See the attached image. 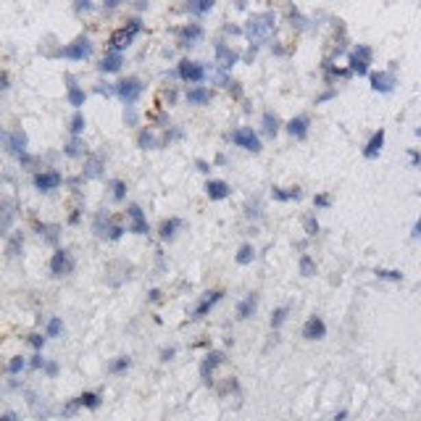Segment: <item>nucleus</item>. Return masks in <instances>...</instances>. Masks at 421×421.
I'll use <instances>...</instances> for the list:
<instances>
[{"label":"nucleus","mask_w":421,"mask_h":421,"mask_svg":"<svg viewBox=\"0 0 421 421\" xmlns=\"http://www.w3.org/2000/svg\"><path fill=\"white\" fill-rule=\"evenodd\" d=\"M232 142L251 153H261V140H258V135L253 132L251 127H240V129H235V132H232Z\"/></svg>","instance_id":"obj_3"},{"label":"nucleus","mask_w":421,"mask_h":421,"mask_svg":"<svg viewBox=\"0 0 421 421\" xmlns=\"http://www.w3.org/2000/svg\"><path fill=\"white\" fill-rule=\"evenodd\" d=\"M140 92H142V84H140V79H135V77L118 82V87H116V95L127 103V105H132V103L140 98Z\"/></svg>","instance_id":"obj_6"},{"label":"nucleus","mask_w":421,"mask_h":421,"mask_svg":"<svg viewBox=\"0 0 421 421\" xmlns=\"http://www.w3.org/2000/svg\"><path fill=\"white\" fill-rule=\"evenodd\" d=\"M382 148H385V129H379L377 135L371 137L369 145H366V151H363V155H366V158L371 161V158H377V155L382 153Z\"/></svg>","instance_id":"obj_20"},{"label":"nucleus","mask_w":421,"mask_h":421,"mask_svg":"<svg viewBox=\"0 0 421 421\" xmlns=\"http://www.w3.org/2000/svg\"><path fill=\"white\" fill-rule=\"evenodd\" d=\"M377 277H379V279H395V282H400V279H403V274H400V271H377Z\"/></svg>","instance_id":"obj_39"},{"label":"nucleus","mask_w":421,"mask_h":421,"mask_svg":"<svg viewBox=\"0 0 421 421\" xmlns=\"http://www.w3.org/2000/svg\"><path fill=\"white\" fill-rule=\"evenodd\" d=\"M314 203H316V205H321V208H327V205H329L332 201H329V195H316V201H314Z\"/></svg>","instance_id":"obj_45"},{"label":"nucleus","mask_w":421,"mask_h":421,"mask_svg":"<svg viewBox=\"0 0 421 421\" xmlns=\"http://www.w3.org/2000/svg\"><path fill=\"white\" fill-rule=\"evenodd\" d=\"M68 103H71V105H74V108H82L84 105V90H79V87H77V84H74V79H71V77H68Z\"/></svg>","instance_id":"obj_24"},{"label":"nucleus","mask_w":421,"mask_h":421,"mask_svg":"<svg viewBox=\"0 0 421 421\" xmlns=\"http://www.w3.org/2000/svg\"><path fill=\"white\" fill-rule=\"evenodd\" d=\"M64 55L71 58V61H84V58L92 55V42H90L87 37H79L77 42H71L66 51H64Z\"/></svg>","instance_id":"obj_9"},{"label":"nucleus","mask_w":421,"mask_h":421,"mask_svg":"<svg viewBox=\"0 0 421 421\" xmlns=\"http://www.w3.org/2000/svg\"><path fill=\"white\" fill-rule=\"evenodd\" d=\"M58 185H61V174H58V171H42V174L34 177V187H37L40 192H51V190H55Z\"/></svg>","instance_id":"obj_11"},{"label":"nucleus","mask_w":421,"mask_h":421,"mask_svg":"<svg viewBox=\"0 0 421 421\" xmlns=\"http://www.w3.org/2000/svg\"><path fill=\"white\" fill-rule=\"evenodd\" d=\"M177 74H179V79L192 82L195 87L205 79V68H203V64H195V61H182L179 68H177Z\"/></svg>","instance_id":"obj_4"},{"label":"nucleus","mask_w":421,"mask_h":421,"mask_svg":"<svg viewBox=\"0 0 421 421\" xmlns=\"http://www.w3.org/2000/svg\"><path fill=\"white\" fill-rule=\"evenodd\" d=\"M214 8V0H203V3H187V11L190 14H205Z\"/></svg>","instance_id":"obj_28"},{"label":"nucleus","mask_w":421,"mask_h":421,"mask_svg":"<svg viewBox=\"0 0 421 421\" xmlns=\"http://www.w3.org/2000/svg\"><path fill=\"white\" fill-rule=\"evenodd\" d=\"M142 29V21L140 18H129V24L127 27H121L116 32L111 34V51L121 53V48H127L132 40H135V34Z\"/></svg>","instance_id":"obj_2"},{"label":"nucleus","mask_w":421,"mask_h":421,"mask_svg":"<svg viewBox=\"0 0 421 421\" xmlns=\"http://www.w3.org/2000/svg\"><path fill=\"white\" fill-rule=\"evenodd\" d=\"M271 195H274V201H301L303 198V192H301V187H292V190H279V187H274L271 190Z\"/></svg>","instance_id":"obj_21"},{"label":"nucleus","mask_w":421,"mask_h":421,"mask_svg":"<svg viewBox=\"0 0 421 421\" xmlns=\"http://www.w3.org/2000/svg\"><path fill=\"white\" fill-rule=\"evenodd\" d=\"M45 369H48V374H51V377H55V374H58V366H55V363H48Z\"/></svg>","instance_id":"obj_47"},{"label":"nucleus","mask_w":421,"mask_h":421,"mask_svg":"<svg viewBox=\"0 0 421 421\" xmlns=\"http://www.w3.org/2000/svg\"><path fill=\"white\" fill-rule=\"evenodd\" d=\"M129 363H132L129 358H118V361H114V363H111V371H114V374H118V371L129 369Z\"/></svg>","instance_id":"obj_40"},{"label":"nucleus","mask_w":421,"mask_h":421,"mask_svg":"<svg viewBox=\"0 0 421 421\" xmlns=\"http://www.w3.org/2000/svg\"><path fill=\"white\" fill-rule=\"evenodd\" d=\"M287 132H290L292 137H298V140H305V137H308V118L295 116L290 124H287Z\"/></svg>","instance_id":"obj_19"},{"label":"nucleus","mask_w":421,"mask_h":421,"mask_svg":"<svg viewBox=\"0 0 421 421\" xmlns=\"http://www.w3.org/2000/svg\"><path fill=\"white\" fill-rule=\"evenodd\" d=\"M29 342H32L34 348H37V350H40V348H42V345H45V337H42V335H32V337H29Z\"/></svg>","instance_id":"obj_43"},{"label":"nucleus","mask_w":421,"mask_h":421,"mask_svg":"<svg viewBox=\"0 0 421 421\" xmlns=\"http://www.w3.org/2000/svg\"><path fill=\"white\" fill-rule=\"evenodd\" d=\"M413 235H416V237H421V219L416 221V227H413Z\"/></svg>","instance_id":"obj_50"},{"label":"nucleus","mask_w":421,"mask_h":421,"mask_svg":"<svg viewBox=\"0 0 421 421\" xmlns=\"http://www.w3.org/2000/svg\"><path fill=\"white\" fill-rule=\"evenodd\" d=\"M18 245H21V235L11 240V245H8V253H11V255H16V248H18Z\"/></svg>","instance_id":"obj_44"},{"label":"nucleus","mask_w":421,"mask_h":421,"mask_svg":"<svg viewBox=\"0 0 421 421\" xmlns=\"http://www.w3.org/2000/svg\"><path fill=\"white\" fill-rule=\"evenodd\" d=\"M237 61H240V55H237L232 48H227L224 42H216V64H219L221 68H229L235 66Z\"/></svg>","instance_id":"obj_14"},{"label":"nucleus","mask_w":421,"mask_h":421,"mask_svg":"<svg viewBox=\"0 0 421 421\" xmlns=\"http://www.w3.org/2000/svg\"><path fill=\"white\" fill-rule=\"evenodd\" d=\"M392 74H371V87L379 90V92H390L392 90Z\"/></svg>","instance_id":"obj_22"},{"label":"nucleus","mask_w":421,"mask_h":421,"mask_svg":"<svg viewBox=\"0 0 421 421\" xmlns=\"http://www.w3.org/2000/svg\"><path fill=\"white\" fill-rule=\"evenodd\" d=\"M111 190H114V201H124V195H127V187L121 179H114L111 182Z\"/></svg>","instance_id":"obj_33"},{"label":"nucleus","mask_w":421,"mask_h":421,"mask_svg":"<svg viewBox=\"0 0 421 421\" xmlns=\"http://www.w3.org/2000/svg\"><path fill=\"white\" fill-rule=\"evenodd\" d=\"M0 421H16V416H14V413H5V416H3Z\"/></svg>","instance_id":"obj_51"},{"label":"nucleus","mask_w":421,"mask_h":421,"mask_svg":"<svg viewBox=\"0 0 421 421\" xmlns=\"http://www.w3.org/2000/svg\"><path fill=\"white\" fill-rule=\"evenodd\" d=\"M274 27H277V21H274L271 14L255 16V18H251V21L245 24V37H248L251 42H261V40H266V37L274 32Z\"/></svg>","instance_id":"obj_1"},{"label":"nucleus","mask_w":421,"mask_h":421,"mask_svg":"<svg viewBox=\"0 0 421 421\" xmlns=\"http://www.w3.org/2000/svg\"><path fill=\"white\" fill-rule=\"evenodd\" d=\"M303 337L305 340H321L327 337V324L321 321V316H311L303 327Z\"/></svg>","instance_id":"obj_12"},{"label":"nucleus","mask_w":421,"mask_h":421,"mask_svg":"<svg viewBox=\"0 0 421 421\" xmlns=\"http://www.w3.org/2000/svg\"><path fill=\"white\" fill-rule=\"evenodd\" d=\"M118 68H121V53L111 51L105 58H103L101 71H105V74H114V71H118Z\"/></svg>","instance_id":"obj_23"},{"label":"nucleus","mask_w":421,"mask_h":421,"mask_svg":"<svg viewBox=\"0 0 421 421\" xmlns=\"http://www.w3.org/2000/svg\"><path fill=\"white\" fill-rule=\"evenodd\" d=\"M187 101L192 103V105H205V103H211V90L208 87H190L187 90Z\"/></svg>","instance_id":"obj_17"},{"label":"nucleus","mask_w":421,"mask_h":421,"mask_svg":"<svg viewBox=\"0 0 421 421\" xmlns=\"http://www.w3.org/2000/svg\"><path fill=\"white\" fill-rule=\"evenodd\" d=\"M253 258H255V251H253V245H242L240 253H237V264L240 266H248Z\"/></svg>","instance_id":"obj_27"},{"label":"nucleus","mask_w":421,"mask_h":421,"mask_svg":"<svg viewBox=\"0 0 421 421\" xmlns=\"http://www.w3.org/2000/svg\"><path fill=\"white\" fill-rule=\"evenodd\" d=\"M369 61H371V51L366 45H358L350 55V71H355L358 77H363V74H369Z\"/></svg>","instance_id":"obj_7"},{"label":"nucleus","mask_w":421,"mask_h":421,"mask_svg":"<svg viewBox=\"0 0 421 421\" xmlns=\"http://www.w3.org/2000/svg\"><path fill=\"white\" fill-rule=\"evenodd\" d=\"M77 403L84 405V408H98V405H101V398H98L95 392H84V395L79 398V400H77Z\"/></svg>","instance_id":"obj_30"},{"label":"nucleus","mask_w":421,"mask_h":421,"mask_svg":"<svg viewBox=\"0 0 421 421\" xmlns=\"http://www.w3.org/2000/svg\"><path fill=\"white\" fill-rule=\"evenodd\" d=\"M221 298H224V292H221V290H214V292H208V295H205V298L201 301V305L192 311V319H203V316H205V314H208L214 305L219 303Z\"/></svg>","instance_id":"obj_13"},{"label":"nucleus","mask_w":421,"mask_h":421,"mask_svg":"<svg viewBox=\"0 0 421 421\" xmlns=\"http://www.w3.org/2000/svg\"><path fill=\"white\" fill-rule=\"evenodd\" d=\"M82 129H84V116L79 114V111H77V114H74V118H71V132H74V135H79Z\"/></svg>","instance_id":"obj_34"},{"label":"nucleus","mask_w":421,"mask_h":421,"mask_svg":"<svg viewBox=\"0 0 421 421\" xmlns=\"http://www.w3.org/2000/svg\"><path fill=\"white\" fill-rule=\"evenodd\" d=\"M90 8H92L90 3H77V11H90Z\"/></svg>","instance_id":"obj_48"},{"label":"nucleus","mask_w":421,"mask_h":421,"mask_svg":"<svg viewBox=\"0 0 421 421\" xmlns=\"http://www.w3.org/2000/svg\"><path fill=\"white\" fill-rule=\"evenodd\" d=\"M61 329H64L61 319H51V321H48V337H58V335H61Z\"/></svg>","instance_id":"obj_36"},{"label":"nucleus","mask_w":421,"mask_h":421,"mask_svg":"<svg viewBox=\"0 0 421 421\" xmlns=\"http://www.w3.org/2000/svg\"><path fill=\"white\" fill-rule=\"evenodd\" d=\"M301 274H303V277H314V274H316V266H314V261H311L308 255L301 258Z\"/></svg>","instance_id":"obj_32"},{"label":"nucleus","mask_w":421,"mask_h":421,"mask_svg":"<svg viewBox=\"0 0 421 421\" xmlns=\"http://www.w3.org/2000/svg\"><path fill=\"white\" fill-rule=\"evenodd\" d=\"M305 232H308V235H316V232H319V221L314 219V216L305 219Z\"/></svg>","instance_id":"obj_42"},{"label":"nucleus","mask_w":421,"mask_h":421,"mask_svg":"<svg viewBox=\"0 0 421 421\" xmlns=\"http://www.w3.org/2000/svg\"><path fill=\"white\" fill-rule=\"evenodd\" d=\"M98 174H101V161H98V158H92V161H90V171H87L84 177H87V179H95Z\"/></svg>","instance_id":"obj_38"},{"label":"nucleus","mask_w":421,"mask_h":421,"mask_svg":"<svg viewBox=\"0 0 421 421\" xmlns=\"http://www.w3.org/2000/svg\"><path fill=\"white\" fill-rule=\"evenodd\" d=\"M285 319H287V308L282 305V308H277V311L271 314V327H274V329H279V327L285 324Z\"/></svg>","instance_id":"obj_31"},{"label":"nucleus","mask_w":421,"mask_h":421,"mask_svg":"<svg viewBox=\"0 0 421 421\" xmlns=\"http://www.w3.org/2000/svg\"><path fill=\"white\" fill-rule=\"evenodd\" d=\"M79 153H82V142H79V140H71V142H68V148H66V155L74 158V155H79Z\"/></svg>","instance_id":"obj_41"},{"label":"nucleus","mask_w":421,"mask_h":421,"mask_svg":"<svg viewBox=\"0 0 421 421\" xmlns=\"http://www.w3.org/2000/svg\"><path fill=\"white\" fill-rule=\"evenodd\" d=\"M255 308H258V295L253 292V295H248L242 303L237 305V319H242V321L251 319L253 314H255Z\"/></svg>","instance_id":"obj_18"},{"label":"nucleus","mask_w":421,"mask_h":421,"mask_svg":"<svg viewBox=\"0 0 421 421\" xmlns=\"http://www.w3.org/2000/svg\"><path fill=\"white\" fill-rule=\"evenodd\" d=\"M121 232H124V229H121V227H111V240H118V237H121Z\"/></svg>","instance_id":"obj_46"},{"label":"nucleus","mask_w":421,"mask_h":421,"mask_svg":"<svg viewBox=\"0 0 421 421\" xmlns=\"http://www.w3.org/2000/svg\"><path fill=\"white\" fill-rule=\"evenodd\" d=\"M24 366H27V361H24L21 355H16V358H11V363H8V371H11V374H18V371L24 369Z\"/></svg>","instance_id":"obj_37"},{"label":"nucleus","mask_w":421,"mask_h":421,"mask_svg":"<svg viewBox=\"0 0 421 421\" xmlns=\"http://www.w3.org/2000/svg\"><path fill=\"white\" fill-rule=\"evenodd\" d=\"M264 132L269 137H274L277 132H279V118H277V114H264Z\"/></svg>","instance_id":"obj_26"},{"label":"nucleus","mask_w":421,"mask_h":421,"mask_svg":"<svg viewBox=\"0 0 421 421\" xmlns=\"http://www.w3.org/2000/svg\"><path fill=\"white\" fill-rule=\"evenodd\" d=\"M129 232H135V235H148L151 232V227H148V219H145V214H142V208L132 203L129 205Z\"/></svg>","instance_id":"obj_8"},{"label":"nucleus","mask_w":421,"mask_h":421,"mask_svg":"<svg viewBox=\"0 0 421 421\" xmlns=\"http://www.w3.org/2000/svg\"><path fill=\"white\" fill-rule=\"evenodd\" d=\"M182 37H185V40H190V42H192V40H201V37H203L201 24H190V27H185V29H182Z\"/></svg>","instance_id":"obj_29"},{"label":"nucleus","mask_w":421,"mask_h":421,"mask_svg":"<svg viewBox=\"0 0 421 421\" xmlns=\"http://www.w3.org/2000/svg\"><path fill=\"white\" fill-rule=\"evenodd\" d=\"M221 361H224V355L221 353H211L205 361H203V366H201V377H203V382L205 385H211V374H214V369L219 366Z\"/></svg>","instance_id":"obj_16"},{"label":"nucleus","mask_w":421,"mask_h":421,"mask_svg":"<svg viewBox=\"0 0 421 421\" xmlns=\"http://www.w3.org/2000/svg\"><path fill=\"white\" fill-rule=\"evenodd\" d=\"M27 132H21V129H16V132H11V135L5 137V145H8V151L14 153V155H18V158H24L27 155Z\"/></svg>","instance_id":"obj_10"},{"label":"nucleus","mask_w":421,"mask_h":421,"mask_svg":"<svg viewBox=\"0 0 421 421\" xmlns=\"http://www.w3.org/2000/svg\"><path fill=\"white\" fill-rule=\"evenodd\" d=\"M179 227H182V219H168V221L161 224V229H158V232H161L164 240H171V237L177 235V229H179Z\"/></svg>","instance_id":"obj_25"},{"label":"nucleus","mask_w":421,"mask_h":421,"mask_svg":"<svg viewBox=\"0 0 421 421\" xmlns=\"http://www.w3.org/2000/svg\"><path fill=\"white\" fill-rule=\"evenodd\" d=\"M205 192H208V198H211V201H224L232 190H229V185H227L224 179H211V182L205 185Z\"/></svg>","instance_id":"obj_15"},{"label":"nucleus","mask_w":421,"mask_h":421,"mask_svg":"<svg viewBox=\"0 0 421 421\" xmlns=\"http://www.w3.org/2000/svg\"><path fill=\"white\" fill-rule=\"evenodd\" d=\"M153 145H155V137H153L151 132L145 129V132L140 135V148H142V151H148V148H153Z\"/></svg>","instance_id":"obj_35"},{"label":"nucleus","mask_w":421,"mask_h":421,"mask_svg":"<svg viewBox=\"0 0 421 421\" xmlns=\"http://www.w3.org/2000/svg\"><path fill=\"white\" fill-rule=\"evenodd\" d=\"M345 419H348V411H340L335 416V421H345Z\"/></svg>","instance_id":"obj_49"},{"label":"nucleus","mask_w":421,"mask_h":421,"mask_svg":"<svg viewBox=\"0 0 421 421\" xmlns=\"http://www.w3.org/2000/svg\"><path fill=\"white\" fill-rule=\"evenodd\" d=\"M416 135H419V137H421V127H419V129H416Z\"/></svg>","instance_id":"obj_52"},{"label":"nucleus","mask_w":421,"mask_h":421,"mask_svg":"<svg viewBox=\"0 0 421 421\" xmlns=\"http://www.w3.org/2000/svg\"><path fill=\"white\" fill-rule=\"evenodd\" d=\"M51 271L53 277H66L74 271V258H71V253L68 251H55L51 258Z\"/></svg>","instance_id":"obj_5"}]
</instances>
